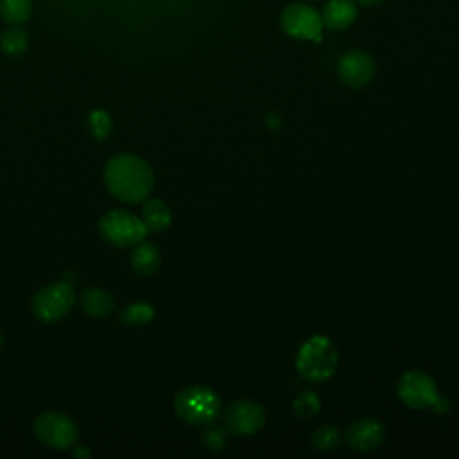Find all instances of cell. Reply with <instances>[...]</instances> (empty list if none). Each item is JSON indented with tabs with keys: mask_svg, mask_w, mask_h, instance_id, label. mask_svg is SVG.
Instances as JSON below:
<instances>
[{
	"mask_svg": "<svg viewBox=\"0 0 459 459\" xmlns=\"http://www.w3.org/2000/svg\"><path fill=\"white\" fill-rule=\"evenodd\" d=\"M296 368L301 377L312 382H323L330 378L337 368V351L326 337L314 335L299 348Z\"/></svg>",
	"mask_w": 459,
	"mask_h": 459,
	"instance_id": "3957f363",
	"label": "cell"
},
{
	"mask_svg": "<svg viewBox=\"0 0 459 459\" xmlns=\"http://www.w3.org/2000/svg\"><path fill=\"white\" fill-rule=\"evenodd\" d=\"M108 190L124 203L145 201L152 190L154 176L147 161L136 154H117L104 169Z\"/></svg>",
	"mask_w": 459,
	"mask_h": 459,
	"instance_id": "6da1fadb",
	"label": "cell"
},
{
	"mask_svg": "<svg viewBox=\"0 0 459 459\" xmlns=\"http://www.w3.org/2000/svg\"><path fill=\"white\" fill-rule=\"evenodd\" d=\"M203 443L206 448L217 452V450H222L224 445H226V434L222 429L219 427H208L204 432H203Z\"/></svg>",
	"mask_w": 459,
	"mask_h": 459,
	"instance_id": "7402d4cb",
	"label": "cell"
},
{
	"mask_svg": "<svg viewBox=\"0 0 459 459\" xmlns=\"http://www.w3.org/2000/svg\"><path fill=\"white\" fill-rule=\"evenodd\" d=\"M294 411L301 418H312L319 411V398L312 391H301L299 396L294 400Z\"/></svg>",
	"mask_w": 459,
	"mask_h": 459,
	"instance_id": "ffe728a7",
	"label": "cell"
},
{
	"mask_svg": "<svg viewBox=\"0 0 459 459\" xmlns=\"http://www.w3.org/2000/svg\"><path fill=\"white\" fill-rule=\"evenodd\" d=\"M396 391H398L400 400L412 409L432 407L439 396L434 380L423 371L405 373L400 378Z\"/></svg>",
	"mask_w": 459,
	"mask_h": 459,
	"instance_id": "ba28073f",
	"label": "cell"
},
{
	"mask_svg": "<svg viewBox=\"0 0 459 459\" xmlns=\"http://www.w3.org/2000/svg\"><path fill=\"white\" fill-rule=\"evenodd\" d=\"M0 348H2V333H0Z\"/></svg>",
	"mask_w": 459,
	"mask_h": 459,
	"instance_id": "d4e9b609",
	"label": "cell"
},
{
	"mask_svg": "<svg viewBox=\"0 0 459 459\" xmlns=\"http://www.w3.org/2000/svg\"><path fill=\"white\" fill-rule=\"evenodd\" d=\"M228 430L238 436H249L258 432L265 423V411L255 400H235L224 412Z\"/></svg>",
	"mask_w": 459,
	"mask_h": 459,
	"instance_id": "9c48e42d",
	"label": "cell"
},
{
	"mask_svg": "<svg viewBox=\"0 0 459 459\" xmlns=\"http://www.w3.org/2000/svg\"><path fill=\"white\" fill-rule=\"evenodd\" d=\"M357 18L355 0H328L323 7L321 20L323 25L332 30H341L350 27Z\"/></svg>",
	"mask_w": 459,
	"mask_h": 459,
	"instance_id": "7c38bea8",
	"label": "cell"
},
{
	"mask_svg": "<svg viewBox=\"0 0 459 459\" xmlns=\"http://www.w3.org/2000/svg\"><path fill=\"white\" fill-rule=\"evenodd\" d=\"M346 441L353 450H373L384 441V425L377 418H362L348 429Z\"/></svg>",
	"mask_w": 459,
	"mask_h": 459,
	"instance_id": "8fae6325",
	"label": "cell"
},
{
	"mask_svg": "<svg viewBox=\"0 0 459 459\" xmlns=\"http://www.w3.org/2000/svg\"><path fill=\"white\" fill-rule=\"evenodd\" d=\"M337 72L346 86L359 90L373 81L377 66L369 54L362 50H350L339 59Z\"/></svg>",
	"mask_w": 459,
	"mask_h": 459,
	"instance_id": "30bf717a",
	"label": "cell"
},
{
	"mask_svg": "<svg viewBox=\"0 0 459 459\" xmlns=\"http://www.w3.org/2000/svg\"><path fill=\"white\" fill-rule=\"evenodd\" d=\"M283 32L294 39L321 41L323 20L321 14L307 4H290L280 16Z\"/></svg>",
	"mask_w": 459,
	"mask_h": 459,
	"instance_id": "52a82bcc",
	"label": "cell"
},
{
	"mask_svg": "<svg viewBox=\"0 0 459 459\" xmlns=\"http://www.w3.org/2000/svg\"><path fill=\"white\" fill-rule=\"evenodd\" d=\"M100 237L115 246H131L143 240L147 226L126 210H109L99 221Z\"/></svg>",
	"mask_w": 459,
	"mask_h": 459,
	"instance_id": "277c9868",
	"label": "cell"
},
{
	"mask_svg": "<svg viewBox=\"0 0 459 459\" xmlns=\"http://www.w3.org/2000/svg\"><path fill=\"white\" fill-rule=\"evenodd\" d=\"M143 224L147 226V231H163L169 228L172 221L170 208L161 199H147L142 208Z\"/></svg>",
	"mask_w": 459,
	"mask_h": 459,
	"instance_id": "5bb4252c",
	"label": "cell"
},
{
	"mask_svg": "<svg viewBox=\"0 0 459 459\" xmlns=\"http://www.w3.org/2000/svg\"><path fill=\"white\" fill-rule=\"evenodd\" d=\"M81 307L91 317H106L111 314L115 301L111 294L100 289H84L81 292Z\"/></svg>",
	"mask_w": 459,
	"mask_h": 459,
	"instance_id": "4fadbf2b",
	"label": "cell"
},
{
	"mask_svg": "<svg viewBox=\"0 0 459 459\" xmlns=\"http://www.w3.org/2000/svg\"><path fill=\"white\" fill-rule=\"evenodd\" d=\"M90 126H91V131L97 138H106L111 131V120L108 117L106 111L102 109H95L90 113Z\"/></svg>",
	"mask_w": 459,
	"mask_h": 459,
	"instance_id": "44dd1931",
	"label": "cell"
},
{
	"mask_svg": "<svg viewBox=\"0 0 459 459\" xmlns=\"http://www.w3.org/2000/svg\"><path fill=\"white\" fill-rule=\"evenodd\" d=\"M131 265L138 274H152L160 267V251L152 242L138 244L131 253Z\"/></svg>",
	"mask_w": 459,
	"mask_h": 459,
	"instance_id": "9a60e30c",
	"label": "cell"
},
{
	"mask_svg": "<svg viewBox=\"0 0 459 459\" xmlns=\"http://www.w3.org/2000/svg\"><path fill=\"white\" fill-rule=\"evenodd\" d=\"M29 47V34L22 25H11L0 36V50L9 57L22 56Z\"/></svg>",
	"mask_w": 459,
	"mask_h": 459,
	"instance_id": "2e32d148",
	"label": "cell"
},
{
	"mask_svg": "<svg viewBox=\"0 0 459 459\" xmlns=\"http://www.w3.org/2000/svg\"><path fill=\"white\" fill-rule=\"evenodd\" d=\"M312 445L317 450L328 452L333 450L339 445V432L335 427L332 425H323L319 429H316V432L312 434Z\"/></svg>",
	"mask_w": 459,
	"mask_h": 459,
	"instance_id": "d6986e66",
	"label": "cell"
},
{
	"mask_svg": "<svg viewBox=\"0 0 459 459\" xmlns=\"http://www.w3.org/2000/svg\"><path fill=\"white\" fill-rule=\"evenodd\" d=\"M72 454H74L75 457H90V455H91L86 446H75V448L72 450Z\"/></svg>",
	"mask_w": 459,
	"mask_h": 459,
	"instance_id": "603a6c76",
	"label": "cell"
},
{
	"mask_svg": "<svg viewBox=\"0 0 459 459\" xmlns=\"http://www.w3.org/2000/svg\"><path fill=\"white\" fill-rule=\"evenodd\" d=\"M75 303V292L70 283L56 281L39 289L32 298V310L38 319L54 323L68 314Z\"/></svg>",
	"mask_w": 459,
	"mask_h": 459,
	"instance_id": "8992f818",
	"label": "cell"
},
{
	"mask_svg": "<svg viewBox=\"0 0 459 459\" xmlns=\"http://www.w3.org/2000/svg\"><path fill=\"white\" fill-rule=\"evenodd\" d=\"M32 14V0H0V18L7 25H23Z\"/></svg>",
	"mask_w": 459,
	"mask_h": 459,
	"instance_id": "e0dca14e",
	"label": "cell"
},
{
	"mask_svg": "<svg viewBox=\"0 0 459 459\" xmlns=\"http://www.w3.org/2000/svg\"><path fill=\"white\" fill-rule=\"evenodd\" d=\"M360 5H366V7H371V5H377V4H380V2H384V0H357Z\"/></svg>",
	"mask_w": 459,
	"mask_h": 459,
	"instance_id": "cb8c5ba5",
	"label": "cell"
},
{
	"mask_svg": "<svg viewBox=\"0 0 459 459\" xmlns=\"http://www.w3.org/2000/svg\"><path fill=\"white\" fill-rule=\"evenodd\" d=\"M154 316V308L147 303H134L122 310L120 321L126 325H143L149 323Z\"/></svg>",
	"mask_w": 459,
	"mask_h": 459,
	"instance_id": "ac0fdd59",
	"label": "cell"
},
{
	"mask_svg": "<svg viewBox=\"0 0 459 459\" xmlns=\"http://www.w3.org/2000/svg\"><path fill=\"white\" fill-rule=\"evenodd\" d=\"M221 398L206 385H190L176 394V414L190 425H210L221 414Z\"/></svg>",
	"mask_w": 459,
	"mask_h": 459,
	"instance_id": "7a4b0ae2",
	"label": "cell"
},
{
	"mask_svg": "<svg viewBox=\"0 0 459 459\" xmlns=\"http://www.w3.org/2000/svg\"><path fill=\"white\" fill-rule=\"evenodd\" d=\"M34 436L47 446L66 450L77 441L75 421L63 412H43L34 420Z\"/></svg>",
	"mask_w": 459,
	"mask_h": 459,
	"instance_id": "5b68a950",
	"label": "cell"
}]
</instances>
